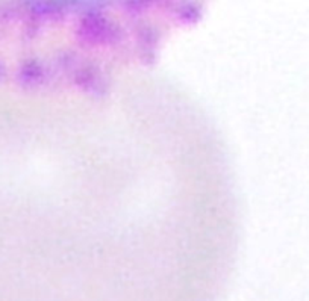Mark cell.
<instances>
[{
  "instance_id": "obj_1",
  "label": "cell",
  "mask_w": 309,
  "mask_h": 301,
  "mask_svg": "<svg viewBox=\"0 0 309 301\" xmlns=\"http://www.w3.org/2000/svg\"><path fill=\"white\" fill-rule=\"evenodd\" d=\"M209 0H0V74L34 93L100 97L203 15Z\"/></svg>"
}]
</instances>
